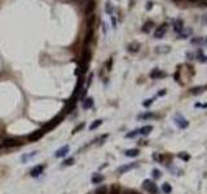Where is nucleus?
<instances>
[{"label": "nucleus", "instance_id": "38", "mask_svg": "<svg viewBox=\"0 0 207 194\" xmlns=\"http://www.w3.org/2000/svg\"><path fill=\"white\" fill-rule=\"evenodd\" d=\"M124 194H139L137 192H133V190H131V192H126Z\"/></svg>", "mask_w": 207, "mask_h": 194}, {"label": "nucleus", "instance_id": "3", "mask_svg": "<svg viewBox=\"0 0 207 194\" xmlns=\"http://www.w3.org/2000/svg\"><path fill=\"white\" fill-rule=\"evenodd\" d=\"M5 148H14V146H18L20 145V140L18 139H14V137H8V139L4 140V144Z\"/></svg>", "mask_w": 207, "mask_h": 194}, {"label": "nucleus", "instance_id": "33", "mask_svg": "<svg viewBox=\"0 0 207 194\" xmlns=\"http://www.w3.org/2000/svg\"><path fill=\"white\" fill-rule=\"evenodd\" d=\"M153 104V98H149V100H146V101H144L142 102V105L145 106V107H148V106H150Z\"/></svg>", "mask_w": 207, "mask_h": 194}, {"label": "nucleus", "instance_id": "25", "mask_svg": "<svg viewBox=\"0 0 207 194\" xmlns=\"http://www.w3.org/2000/svg\"><path fill=\"white\" fill-rule=\"evenodd\" d=\"M137 135H139V130H135V131H131L130 133H127L126 137H127V139H133V137H136Z\"/></svg>", "mask_w": 207, "mask_h": 194}, {"label": "nucleus", "instance_id": "21", "mask_svg": "<svg viewBox=\"0 0 207 194\" xmlns=\"http://www.w3.org/2000/svg\"><path fill=\"white\" fill-rule=\"evenodd\" d=\"M101 124H102V120H101V119H97V120H95L93 123H92L91 126H89V131H93V130H96V128H97V127H100Z\"/></svg>", "mask_w": 207, "mask_h": 194}, {"label": "nucleus", "instance_id": "12", "mask_svg": "<svg viewBox=\"0 0 207 194\" xmlns=\"http://www.w3.org/2000/svg\"><path fill=\"white\" fill-rule=\"evenodd\" d=\"M166 76V74L162 73L161 70H158V69H154V70L150 73V78H153V79H158V78H163Z\"/></svg>", "mask_w": 207, "mask_h": 194}, {"label": "nucleus", "instance_id": "9", "mask_svg": "<svg viewBox=\"0 0 207 194\" xmlns=\"http://www.w3.org/2000/svg\"><path fill=\"white\" fill-rule=\"evenodd\" d=\"M69 150H70V148H69V145H65V146H62L61 149H58V150L55 153V157L56 158H62V157H65L66 154L69 153Z\"/></svg>", "mask_w": 207, "mask_h": 194}, {"label": "nucleus", "instance_id": "1", "mask_svg": "<svg viewBox=\"0 0 207 194\" xmlns=\"http://www.w3.org/2000/svg\"><path fill=\"white\" fill-rule=\"evenodd\" d=\"M64 116H65V111H64V113H61V114H60V115H57L56 118H53L51 122H48V123L46 124V126H44L43 128H41V131H43V132L46 133L47 131L53 130V128H55V127L57 126V124H60V123H61V120H62V119H64Z\"/></svg>", "mask_w": 207, "mask_h": 194}, {"label": "nucleus", "instance_id": "34", "mask_svg": "<svg viewBox=\"0 0 207 194\" xmlns=\"http://www.w3.org/2000/svg\"><path fill=\"white\" fill-rule=\"evenodd\" d=\"M106 12H107V13H112V12H113V9H112V4H110V3H107V4H106Z\"/></svg>", "mask_w": 207, "mask_h": 194}, {"label": "nucleus", "instance_id": "18", "mask_svg": "<svg viewBox=\"0 0 207 194\" xmlns=\"http://www.w3.org/2000/svg\"><path fill=\"white\" fill-rule=\"evenodd\" d=\"M93 106V98L89 97V98H86L84 104H83V109H89V107Z\"/></svg>", "mask_w": 207, "mask_h": 194}, {"label": "nucleus", "instance_id": "27", "mask_svg": "<svg viewBox=\"0 0 207 194\" xmlns=\"http://www.w3.org/2000/svg\"><path fill=\"white\" fill-rule=\"evenodd\" d=\"M95 20H96V17L93 16V14H91V16H89V18H88V21H87V25H88V27H92Z\"/></svg>", "mask_w": 207, "mask_h": 194}, {"label": "nucleus", "instance_id": "15", "mask_svg": "<svg viewBox=\"0 0 207 194\" xmlns=\"http://www.w3.org/2000/svg\"><path fill=\"white\" fill-rule=\"evenodd\" d=\"M127 157H130V158H135V157H137V155L140 154V151H139V149H128V150H126V153H124Z\"/></svg>", "mask_w": 207, "mask_h": 194}, {"label": "nucleus", "instance_id": "43", "mask_svg": "<svg viewBox=\"0 0 207 194\" xmlns=\"http://www.w3.org/2000/svg\"><path fill=\"white\" fill-rule=\"evenodd\" d=\"M206 43H207V40H206Z\"/></svg>", "mask_w": 207, "mask_h": 194}, {"label": "nucleus", "instance_id": "13", "mask_svg": "<svg viewBox=\"0 0 207 194\" xmlns=\"http://www.w3.org/2000/svg\"><path fill=\"white\" fill-rule=\"evenodd\" d=\"M152 131H153V126H144L142 128H140V130H139V133H140V135H142V136H148Z\"/></svg>", "mask_w": 207, "mask_h": 194}, {"label": "nucleus", "instance_id": "4", "mask_svg": "<svg viewBox=\"0 0 207 194\" xmlns=\"http://www.w3.org/2000/svg\"><path fill=\"white\" fill-rule=\"evenodd\" d=\"M166 31H167V25H166V23H163V25H161L158 29H155V31H154V38H157V39L163 38V35L166 34Z\"/></svg>", "mask_w": 207, "mask_h": 194}, {"label": "nucleus", "instance_id": "37", "mask_svg": "<svg viewBox=\"0 0 207 194\" xmlns=\"http://www.w3.org/2000/svg\"><path fill=\"white\" fill-rule=\"evenodd\" d=\"M112 62H113V61H112V58H110V60H109V62H107V69H109V70L112 69Z\"/></svg>", "mask_w": 207, "mask_h": 194}, {"label": "nucleus", "instance_id": "41", "mask_svg": "<svg viewBox=\"0 0 207 194\" xmlns=\"http://www.w3.org/2000/svg\"><path fill=\"white\" fill-rule=\"evenodd\" d=\"M203 107H207V104H206V105H203Z\"/></svg>", "mask_w": 207, "mask_h": 194}, {"label": "nucleus", "instance_id": "22", "mask_svg": "<svg viewBox=\"0 0 207 194\" xmlns=\"http://www.w3.org/2000/svg\"><path fill=\"white\" fill-rule=\"evenodd\" d=\"M110 194H121V186L114 184L113 186L110 188Z\"/></svg>", "mask_w": 207, "mask_h": 194}, {"label": "nucleus", "instance_id": "31", "mask_svg": "<svg viewBox=\"0 0 207 194\" xmlns=\"http://www.w3.org/2000/svg\"><path fill=\"white\" fill-rule=\"evenodd\" d=\"M179 158H181L182 160H185V162H187V160H189V154H187V153H180L179 154Z\"/></svg>", "mask_w": 207, "mask_h": 194}, {"label": "nucleus", "instance_id": "40", "mask_svg": "<svg viewBox=\"0 0 207 194\" xmlns=\"http://www.w3.org/2000/svg\"><path fill=\"white\" fill-rule=\"evenodd\" d=\"M189 1H192V3H194V1H199V0H189Z\"/></svg>", "mask_w": 207, "mask_h": 194}, {"label": "nucleus", "instance_id": "42", "mask_svg": "<svg viewBox=\"0 0 207 194\" xmlns=\"http://www.w3.org/2000/svg\"><path fill=\"white\" fill-rule=\"evenodd\" d=\"M175 1H179V0H175Z\"/></svg>", "mask_w": 207, "mask_h": 194}, {"label": "nucleus", "instance_id": "36", "mask_svg": "<svg viewBox=\"0 0 207 194\" xmlns=\"http://www.w3.org/2000/svg\"><path fill=\"white\" fill-rule=\"evenodd\" d=\"M163 95H166V89H162L159 93H158V96H163Z\"/></svg>", "mask_w": 207, "mask_h": 194}, {"label": "nucleus", "instance_id": "23", "mask_svg": "<svg viewBox=\"0 0 207 194\" xmlns=\"http://www.w3.org/2000/svg\"><path fill=\"white\" fill-rule=\"evenodd\" d=\"M162 190H163L166 194H170L171 192H172V188H171V185L168 183H164L163 186H162Z\"/></svg>", "mask_w": 207, "mask_h": 194}, {"label": "nucleus", "instance_id": "16", "mask_svg": "<svg viewBox=\"0 0 207 194\" xmlns=\"http://www.w3.org/2000/svg\"><path fill=\"white\" fill-rule=\"evenodd\" d=\"M104 181V176L100 174H96L92 176V184H101Z\"/></svg>", "mask_w": 207, "mask_h": 194}, {"label": "nucleus", "instance_id": "20", "mask_svg": "<svg viewBox=\"0 0 207 194\" xmlns=\"http://www.w3.org/2000/svg\"><path fill=\"white\" fill-rule=\"evenodd\" d=\"M153 26H154V23H153L152 21H148V22H146L145 25L142 26V31H144V32H149V31H150V29L153 27Z\"/></svg>", "mask_w": 207, "mask_h": 194}, {"label": "nucleus", "instance_id": "19", "mask_svg": "<svg viewBox=\"0 0 207 194\" xmlns=\"http://www.w3.org/2000/svg\"><path fill=\"white\" fill-rule=\"evenodd\" d=\"M140 49V44L139 43H131L130 46H128V50L132 53H135V52H137V50Z\"/></svg>", "mask_w": 207, "mask_h": 194}, {"label": "nucleus", "instance_id": "24", "mask_svg": "<svg viewBox=\"0 0 207 194\" xmlns=\"http://www.w3.org/2000/svg\"><path fill=\"white\" fill-rule=\"evenodd\" d=\"M36 153H38V151H32V153L31 154H26V155H23V157H22V162H26V160H29V159H31V158L32 157H35V155H36Z\"/></svg>", "mask_w": 207, "mask_h": 194}, {"label": "nucleus", "instance_id": "29", "mask_svg": "<svg viewBox=\"0 0 207 194\" xmlns=\"http://www.w3.org/2000/svg\"><path fill=\"white\" fill-rule=\"evenodd\" d=\"M153 177H154L155 179V180H158V179H159L161 177V171H159V169H153Z\"/></svg>", "mask_w": 207, "mask_h": 194}, {"label": "nucleus", "instance_id": "8", "mask_svg": "<svg viewBox=\"0 0 207 194\" xmlns=\"http://www.w3.org/2000/svg\"><path fill=\"white\" fill-rule=\"evenodd\" d=\"M137 167V163H130V165H124V166H122V167H119L118 168V174H126L127 171H130V169L132 168H136Z\"/></svg>", "mask_w": 207, "mask_h": 194}, {"label": "nucleus", "instance_id": "5", "mask_svg": "<svg viewBox=\"0 0 207 194\" xmlns=\"http://www.w3.org/2000/svg\"><path fill=\"white\" fill-rule=\"evenodd\" d=\"M175 123L178 124V126L180 127V128H187L188 126H189V123H188V120L185 118H182L180 114H178V115H175Z\"/></svg>", "mask_w": 207, "mask_h": 194}, {"label": "nucleus", "instance_id": "32", "mask_svg": "<svg viewBox=\"0 0 207 194\" xmlns=\"http://www.w3.org/2000/svg\"><path fill=\"white\" fill-rule=\"evenodd\" d=\"M74 163V158H69L64 162V166H71Z\"/></svg>", "mask_w": 207, "mask_h": 194}, {"label": "nucleus", "instance_id": "26", "mask_svg": "<svg viewBox=\"0 0 207 194\" xmlns=\"http://www.w3.org/2000/svg\"><path fill=\"white\" fill-rule=\"evenodd\" d=\"M175 31H178V32L182 31V22L181 21H178V22L175 23Z\"/></svg>", "mask_w": 207, "mask_h": 194}, {"label": "nucleus", "instance_id": "2", "mask_svg": "<svg viewBox=\"0 0 207 194\" xmlns=\"http://www.w3.org/2000/svg\"><path fill=\"white\" fill-rule=\"evenodd\" d=\"M142 188L148 193H150V194H157L158 193L157 185H155V183H154V181H152V180H145V181H144V183H142Z\"/></svg>", "mask_w": 207, "mask_h": 194}, {"label": "nucleus", "instance_id": "17", "mask_svg": "<svg viewBox=\"0 0 207 194\" xmlns=\"http://www.w3.org/2000/svg\"><path fill=\"white\" fill-rule=\"evenodd\" d=\"M152 118H154L153 113H144V114H140L137 116V119H141V120H146V119H152Z\"/></svg>", "mask_w": 207, "mask_h": 194}, {"label": "nucleus", "instance_id": "14", "mask_svg": "<svg viewBox=\"0 0 207 194\" xmlns=\"http://www.w3.org/2000/svg\"><path fill=\"white\" fill-rule=\"evenodd\" d=\"M205 89H207V85H199V87H194V88L190 89V93H192V95H199V93H202Z\"/></svg>", "mask_w": 207, "mask_h": 194}, {"label": "nucleus", "instance_id": "39", "mask_svg": "<svg viewBox=\"0 0 207 194\" xmlns=\"http://www.w3.org/2000/svg\"><path fill=\"white\" fill-rule=\"evenodd\" d=\"M152 3H148V8H146V9H150V8H152Z\"/></svg>", "mask_w": 207, "mask_h": 194}, {"label": "nucleus", "instance_id": "6", "mask_svg": "<svg viewBox=\"0 0 207 194\" xmlns=\"http://www.w3.org/2000/svg\"><path fill=\"white\" fill-rule=\"evenodd\" d=\"M43 171H44V165H38L30 171V175H31L32 177H38V176H40L43 174Z\"/></svg>", "mask_w": 207, "mask_h": 194}, {"label": "nucleus", "instance_id": "30", "mask_svg": "<svg viewBox=\"0 0 207 194\" xmlns=\"http://www.w3.org/2000/svg\"><path fill=\"white\" fill-rule=\"evenodd\" d=\"M106 192H107L106 186H101V188H98V189L96 190V194H106Z\"/></svg>", "mask_w": 207, "mask_h": 194}, {"label": "nucleus", "instance_id": "35", "mask_svg": "<svg viewBox=\"0 0 207 194\" xmlns=\"http://www.w3.org/2000/svg\"><path fill=\"white\" fill-rule=\"evenodd\" d=\"M83 127H84V123H82V124H80V126H78V127L75 128V130H74V133H75V132H78V131H80V130H82Z\"/></svg>", "mask_w": 207, "mask_h": 194}, {"label": "nucleus", "instance_id": "7", "mask_svg": "<svg viewBox=\"0 0 207 194\" xmlns=\"http://www.w3.org/2000/svg\"><path fill=\"white\" fill-rule=\"evenodd\" d=\"M44 135V132L41 130H39V131H34V132L31 133V135H29L27 139L30 140V141H38L39 139H41Z\"/></svg>", "mask_w": 207, "mask_h": 194}, {"label": "nucleus", "instance_id": "11", "mask_svg": "<svg viewBox=\"0 0 207 194\" xmlns=\"http://www.w3.org/2000/svg\"><path fill=\"white\" fill-rule=\"evenodd\" d=\"M93 29L92 27H88V31H87V34H86V38H84V46L87 47L88 46V43L92 40V38H93Z\"/></svg>", "mask_w": 207, "mask_h": 194}, {"label": "nucleus", "instance_id": "28", "mask_svg": "<svg viewBox=\"0 0 207 194\" xmlns=\"http://www.w3.org/2000/svg\"><path fill=\"white\" fill-rule=\"evenodd\" d=\"M190 34H192V30H190V29L184 30V31H180V35H181L182 38H187V36H189Z\"/></svg>", "mask_w": 207, "mask_h": 194}, {"label": "nucleus", "instance_id": "10", "mask_svg": "<svg viewBox=\"0 0 207 194\" xmlns=\"http://www.w3.org/2000/svg\"><path fill=\"white\" fill-rule=\"evenodd\" d=\"M95 7H96L95 0H89V1L87 3V7H86V14H87V16H88V14H91L92 12L95 11Z\"/></svg>", "mask_w": 207, "mask_h": 194}]
</instances>
